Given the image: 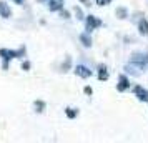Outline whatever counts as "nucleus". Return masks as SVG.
Wrapping results in <instances>:
<instances>
[{
  "label": "nucleus",
  "mask_w": 148,
  "mask_h": 143,
  "mask_svg": "<svg viewBox=\"0 0 148 143\" xmlns=\"http://www.w3.org/2000/svg\"><path fill=\"white\" fill-rule=\"evenodd\" d=\"M143 68L145 65H141V63H136V62H130L125 65V72H127L128 75H133V77H138L143 73Z\"/></svg>",
  "instance_id": "1"
},
{
  "label": "nucleus",
  "mask_w": 148,
  "mask_h": 143,
  "mask_svg": "<svg viewBox=\"0 0 148 143\" xmlns=\"http://www.w3.org/2000/svg\"><path fill=\"white\" fill-rule=\"evenodd\" d=\"M23 48L22 50H18V52H14V50H5V48H2L0 50V55L3 57V60H5V63H3V67L7 68V62L8 60H12V58H15V57H20V55H23Z\"/></svg>",
  "instance_id": "2"
},
{
  "label": "nucleus",
  "mask_w": 148,
  "mask_h": 143,
  "mask_svg": "<svg viewBox=\"0 0 148 143\" xmlns=\"http://www.w3.org/2000/svg\"><path fill=\"white\" fill-rule=\"evenodd\" d=\"M133 93L140 102H148V90L147 88H143V87H140V85H135Z\"/></svg>",
  "instance_id": "3"
},
{
  "label": "nucleus",
  "mask_w": 148,
  "mask_h": 143,
  "mask_svg": "<svg viewBox=\"0 0 148 143\" xmlns=\"http://www.w3.org/2000/svg\"><path fill=\"white\" fill-rule=\"evenodd\" d=\"M73 72H75V75L82 77V78H90L92 77V70L88 67H85V65H77Z\"/></svg>",
  "instance_id": "4"
},
{
  "label": "nucleus",
  "mask_w": 148,
  "mask_h": 143,
  "mask_svg": "<svg viewBox=\"0 0 148 143\" xmlns=\"http://www.w3.org/2000/svg\"><path fill=\"white\" fill-rule=\"evenodd\" d=\"M101 25V22L97 18V17H93V15H88L87 17V30L88 32H92V30H95V28H98Z\"/></svg>",
  "instance_id": "5"
},
{
  "label": "nucleus",
  "mask_w": 148,
  "mask_h": 143,
  "mask_svg": "<svg viewBox=\"0 0 148 143\" xmlns=\"http://www.w3.org/2000/svg\"><path fill=\"white\" fill-rule=\"evenodd\" d=\"M132 62H136V63H141V65H147L148 63V53L136 52V53L132 55Z\"/></svg>",
  "instance_id": "6"
},
{
  "label": "nucleus",
  "mask_w": 148,
  "mask_h": 143,
  "mask_svg": "<svg viewBox=\"0 0 148 143\" xmlns=\"http://www.w3.org/2000/svg\"><path fill=\"white\" fill-rule=\"evenodd\" d=\"M128 87H130V82H128L127 75H120L118 77V83H116V90L118 92H125Z\"/></svg>",
  "instance_id": "7"
},
{
  "label": "nucleus",
  "mask_w": 148,
  "mask_h": 143,
  "mask_svg": "<svg viewBox=\"0 0 148 143\" xmlns=\"http://www.w3.org/2000/svg\"><path fill=\"white\" fill-rule=\"evenodd\" d=\"M48 8L52 12H58L63 8V0H48Z\"/></svg>",
  "instance_id": "8"
},
{
  "label": "nucleus",
  "mask_w": 148,
  "mask_h": 143,
  "mask_svg": "<svg viewBox=\"0 0 148 143\" xmlns=\"http://www.w3.org/2000/svg\"><path fill=\"white\" fill-rule=\"evenodd\" d=\"M10 15H12L10 7H8L5 2H0V17H3V18H10Z\"/></svg>",
  "instance_id": "9"
},
{
  "label": "nucleus",
  "mask_w": 148,
  "mask_h": 143,
  "mask_svg": "<svg viewBox=\"0 0 148 143\" xmlns=\"http://www.w3.org/2000/svg\"><path fill=\"white\" fill-rule=\"evenodd\" d=\"M138 32H140V35H143V37H148V22L145 20V18H141V20L138 22Z\"/></svg>",
  "instance_id": "10"
},
{
  "label": "nucleus",
  "mask_w": 148,
  "mask_h": 143,
  "mask_svg": "<svg viewBox=\"0 0 148 143\" xmlns=\"http://www.w3.org/2000/svg\"><path fill=\"white\" fill-rule=\"evenodd\" d=\"M80 42L83 43V47H92V38H90V35L88 34H82L80 35Z\"/></svg>",
  "instance_id": "11"
},
{
  "label": "nucleus",
  "mask_w": 148,
  "mask_h": 143,
  "mask_svg": "<svg viewBox=\"0 0 148 143\" xmlns=\"http://www.w3.org/2000/svg\"><path fill=\"white\" fill-rule=\"evenodd\" d=\"M98 78H100V80H107L108 78V72H107V68L105 67L98 68Z\"/></svg>",
  "instance_id": "12"
},
{
  "label": "nucleus",
  "mask_w": 148,
  "mask_h": 143,
  "mask_svg": "<svg viewBox=\"0 0 148 143\" xmlns=\"http://www.w3.org/2000/svg\"><path fill=\"white\" fill-rule=\"evenodd\" d=\"M116 15H118V18H127V8H116Z\"/></svg>",
  "instance_id": "13"
},
{
  "label": "nucleus",
  "mask_w": 148,
  "mask_h": 143,
  "mask_svg": "<svg viewBox=\"0 0 148 143\" xmlns=\"http://www.w3.org/2000/svg\"><path fill=\"white\" fill-rule=\"evenodd\" d=\"M65 113H67L68 118H75V116H77V110L75 108H67L65 110Z\"/></svg>",
  "instance_id": "14"
},
{
  "label": "nucleus",
  "mask_w": 148,
  "mask_h": 143,
  "mask_svg": "<svg viewBox=\"0 0 148 143\" xmlns=\"http://www.w3.org/2000/svg\"><path fill=\"white\" fill-rule=\"evenodd\" d=\"M35 108H37V112H43L45 103H43V102H35Z\"/></svg>",
  "instance_id": "15"
},
{
  "label": "nucleus",
  "mask_w": 148,
  "mask_h": 143,
  "mask_svg": "<svg viewBox=\"0 0 148 143\" xmlns=\"http://www.w3.org/2000/svg\"><path fill=\"white\" fill-rule=\"evenodd\" d=\"M97 2V5H100V7H103V5H108L112 0H95Z\"/></svg>",
  "instance_id": "16"
},
{
  "label": "nucleus",
  "mask_w": 148,
  "mask_h": 143,
  "mask_svg": "<svg viewBox=\"0 0 148 143\" xmlns=\"http://www.w3.org/2000/svg\"><path fill=\"white\" fill-rule=\"evenodd\" d=\"M85 93H87V95H92V88H90V87H85Z\"/></svg>",
  "instance_id": "17"
},
{
  "label": "nucleus",
  "mask_w": 148,
  "mask_h": 143,
  "mask_svg": "<svg viewBox=\"0 0 148 143\" xmlns=\"http://www.w3.org/2000/svg\"><path fill=\"white\" fill-rule=\"evenodd\" d=\"M22 68H25V70H28V68H30V63H28V62H25V63L22 65Z\"/></svg>",
  "instance_id": "18"
},
{
  "label": "nucleus",
  "mask_w": 148,
  "mask_h": 143,
  "mask_svg": "<svg viewBox=\"0 0 148 143\" xmlns=\"http://www.w3.org/2000/svg\"><path fill=\"white\" fill-rule=\"evenodd\" d=\"M15 3H18V5H20V3H23V0H14Z\"/></svg>",
  "instance_id": "19"
}]
</instances>
